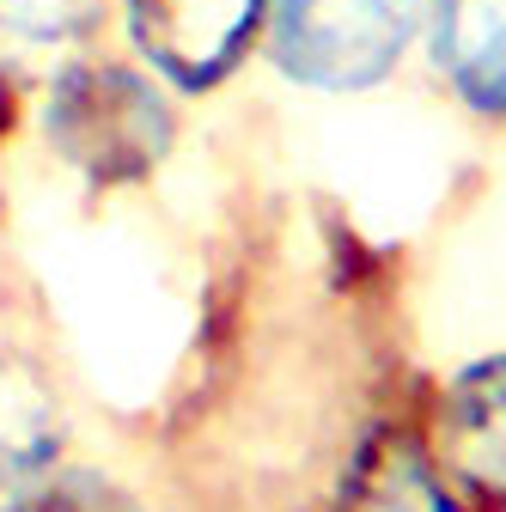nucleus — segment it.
Segmentation results:
<instances>
[{"label":"nucleus","mask_w":506,"mask_h":512,"mask_svg":"<svg viewBox=\"0 0 506 512\" xmlns=\"http://www.w3.org/2000/svg\"><path fill=\"white\" fill-rule=\"evenodd\" d=\"M37 135L86 196H129L171 165L183 141V98L129 49L92 43L43 80Z\"/></svg>","instance_id":"f257e3e1"},{"label":"nucleus","mask_w":506,"mask_h":512,"mask_svg":"<svg viewBox=\"0 0 506 512\" xmlns=\"http://www.w3.org/2000/svg\"><path fill=\"white\" fill-rule=\"evenodd\" d=\"M427 0H269L257 55L311 98H366L421 55Z\"/></svg>","instance_id":"f03ea898"},{"label":"nucleus","mask_w":506,"mask_h":512,"mask_svg":"<svg viewBox=\"0 0 506 512\" xmlns=\"http://www.w3.org/2000/svg\"><path fill=\"white\" fill-rule=\"evenodd\" d=\"M433 476L470 512H506V348H488L403 409Z\"/></svg>","instance_id":"7ed1b4c3"},{"label":"nucleus","mask_w":506,"mask_h":512,"mask_svg":"<svg viewBox=\"0 0 506 512\" xmlns=\"http://www.w3.org/2000/svg\"><path fill=\"white\" fill-rule=\"evenodd\" d=\"M263 7L269 0H110V25L177 98H214L257 55Z\"/></svg>","instance_id":"20e7f679"},{"label":"nucleus","mask_w":506,"mask_h":512,"mask_svg":"<svg viewBox=\"0 0 506 512\" xmlns=\"http://www.w3.org/2000/svg\"><path fill=\"white\" fill-rule=\"evenodd\" d=\"M421 61L470 122L506 128V0H427Z\"/></svg>","instance_id":"39448f33"},{"label":"nucleus","mask_w":506,"mask_h":512,"mask_svg":"<svg viewBox=\"0 0 506 512\" xmlns=\"http://www.w3.org/2000/svg\"><path fill=\"white\" fill-rule=\"evenodd\" d=\"M311 512H470L433 476L409 415H378L348 439V458Z\"/></svg>","instance_id":"423d86ee"},{"label":"nucleus","mask_w":506,"mask_h":512,"mask_svg":"<svg viewBox=\"0 0 506 512\" xmlns=\"http://www.w3.org/2000/svg\"><path fill=\"white\" fill-rule=\"evenodd\" d=\"M68 439L74 421L55 366L31 342L0 330V500L49 476L68 458Z\"/></svg>","instance_id":"0eeeda50"},{"label":"nucleus","mask_w":506,"mask_h":512,"mask_svg":"<svg viewBox=\"0 0 506 512\" xmlns=\"http://www.w3.org/2000/svg\"><path fill=\"white\" fill-rule=\"evenodd\" d=\"M110 0H0V68L31 80H49L61 61L104 43Z\"/></svg>","instance_id":"6e6552de"},{"label":"nucleus","mask_w":506,"mask_h":512,"mask_svg":"<svg viewBox=\"0 0 506 512\" xmlns=\"http://www.w3.org/2000/svg\"><path fill=\"white\" fill-rule=\"evenodd\" d=\"M0 512H153V506L129 482H122V476L61 458L49 476H37L31 488H19V494L0 500Z\"/></svg>","instance_id":"1a4fd4ad"},{"label":"nucleus","mask_w":506,"mask_h":512,"mask_svg":"<svg viewBox=\"0 0 506 512\" xmlns=\"http://www.w3.org/2000/svg\"><path fill=\"white\" fill-rule=\"evenodd\" d=\"M19 128H25V80L0 68V153L19 141Z\"/></svg>","instance_id":"9d476101"}]
</instances>
